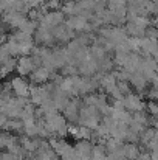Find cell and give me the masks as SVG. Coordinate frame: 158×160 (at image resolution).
Masks as SVG:
<instances>
[{"label": "cell", "instance_id": "cell-1", "mask_svg": "<svg viewBox=\"0 0 158 160\" xmlns=\"http://www.w3.org/2000/svg\"><path fill=\"white\" fill-rule=\"evenodd\" d=\"M126 106L129 107V109H133V110H141L143 109V103L138 100V97L129 95L127 100H126Z\"/></svg>", "mask_w": 158, "mask_h": 160}, {"label": "cell", "instance_id": "cell-2", "mask_svg": "<svg viewBox=\"0 0 158 160\" xmlns=\"http://www.w3.org/2000/svg\"><path fill=\"white\" fill-rule=\"evenodd\" d=\"M126 156H127L129 159H135V157L138 156V149H136L135 146H127V148H126Z\"/></svg>", "mask_w": 158, "mask_h": 160}, {"label": "cell", "instance_id": "cell-3", "mask_svg": "<svg viewBox=\"0 0 158 160\" xmlns=\"http://www.w3.org/2000/svg\"><path fill=\"white\" fill-rule=\"evenodd\" d=\"M151 160H158V146L155 149H152V154H151Z\"/></svg>", "mask_w": 158, "mask_h": 160}, {"label": "cell", "instance_id": "cell-4", "mask_svg": "<svg viewBox=\"0 0 158 160\" xmlns=\"http://www.w3.org/2000/svg\"><path fill=\"white\" fill-rule=\"evenodd\" d=\"M149 109H151V112H154V113H158V104H154V103H152V104L149 106Z\"/></svg>", "mask_w": 158, "mask_h": 160}, {"label": "cell", "instance_id": "cell-5", "mask_svg": "<svg viewBox=\"0 0 158 160\" xmlns=\"http://www.w3.org/2000/svg\"><path fill=\"white\" fill-rule=\"evenodd\" d=\"M155 140L158 142V132H155Z\"/></svg>", "mask_w": 158, "mask_h": 160}]
</instances>
